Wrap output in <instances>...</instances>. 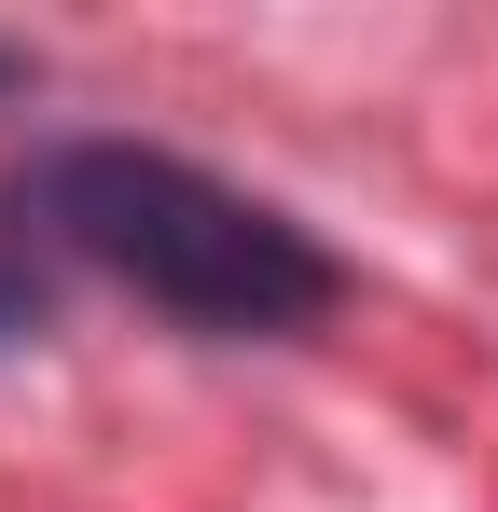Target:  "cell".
Segmentation results:
<instances>
[{"mask_svg": "<svg viewBox=\"0 0 498 512\" xmlns=\"http://www.w3.org/2000/svg\"><path fill=\"white\" fill-rule=\"evenodd\" d=\"M70 277H111L208 346H277L346 305V263L291 208L153 139H56L0 180V333H28Z\"/></svg>", "mask_w": 498, "mask_h": 512, "instance_id": "obj_1", "label": "cell"}, {"mask_svg": "<svg viewBox=\"0 0 498 512\" xmlns=\"http://www.w3.org/2000/svg\"><path fill=\"white\" fill-rule=\"evenodd\" d=\"M0 84H14V42H0Z\"/></svg>", "mask_w": 498, "mask_h": 512, "instance_id": "obj_2", "label": "cell"}]
</instances>
